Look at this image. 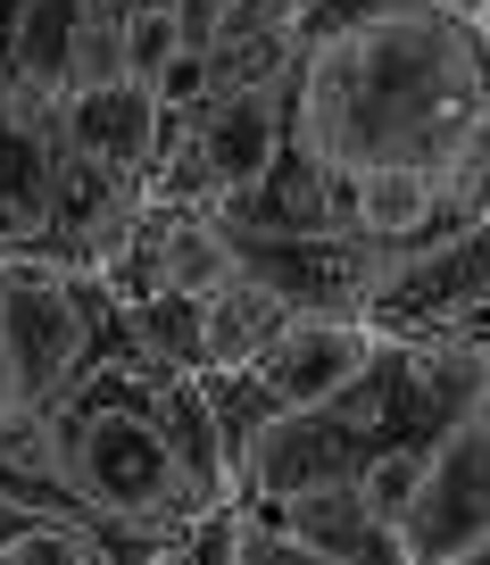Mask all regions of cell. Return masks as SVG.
<instances>
[{"mask_svg": "<svg viewBox=\"0 0 490 565\" xmlns=\"http://www.w3.org/2000/svg\"><path fill=\"white\" fill-rule=\"evenodd\" d=\"M291 150L333 183L457 175L490 192V34L449 0H308Z\"/></svg>", "mask_w": 490, "mask_h": 565, "instance_id": "1", "label": "cell"}, {"mask_svg": "<svg viewBox=\"0 0 490 565\" xmlns=\"http://www.w3.org/2000/svg\"><path fill=\"white\" fill-rule=\"evenodd\" d=\"M0 499L84 524L117 565H158L200 515L233 508V458L200 374L117 341L58 407L0 441Z\"/></svg>", "mask_w": 490, "mask_h": 565, "instance_id": "2", "label": "cell"}, {"mask_svg": "<svg viewBox=\"0 0 490 565\" xmlns=\"http://www.w3.org/2000/svg\"><path fill=\"white\" fill-rule=\"evenodd\" d=\"M0 341H9V366H18L25 416H42L125 341V308L92 266L0 258Z\"/></svg>", "mask_w": 490, "mask_h": 565, "instance_id": "3", "label": "cell"}, {"mask_svg": "<svg viewBox=\"0 0 490 565\" xmlns=\"http://www.w3.org/2000/svg\"><path fill=\"white\" fill-rule=\"evenodd\" d=\"M283 150H291V67L249 75V84H216V100L183 134H167L158 192L233 216L283 167Z\"/></svg>", "mask_w": 490, "mask_h": 565, "instance_id": "4", "label": "cell"}, {"mask_svg": "<svg viewBox=\"0 0 490 565\" xmlns=\"http://www.w3.org/2000/svg\"><path fill=\"white\" fill-rule=\"evenodd\" d=\"M366 333L391 350H440V358H490V216L433 258L391 266L366 300Z\"/></svg>", "mask_w": 490, "mask_h": 565, "instance_id": "5", "label": "cell"}, {"mask_svg": "<svg viewBox=\"0 0 490 565\" xmlns=\"http://www.w3.org/2000/svg\"><path fill=\"white\" fill-rule=\"evenodd\" d=\"M233 275H242V258H233L225 216L200 209V200L150 192V209L134 216V233H125V249L108 258L100 282L117 291V308H141V300H209Z\"/></svg>", "mask_w": 490, "mask_h": 565, "instance_id": "6", "label": "cell"}, {"mask_svg": "<svg viewBox=\"0 0 490 565\" xmlns=\"http://www.w3.org/2000/svg\"><path fill=\"white\" fill-rule=\"evenodd\" d=\"M58 125V150H67L75 167H92V175L125 183V192L150 200L158 192V167H167V108H158L150 84H84L67 92V100L51 108Z\"/></svg>", "mask_w": 490, "mask_h": 565, "instance_id": "7", "label": "cell"}, {"mask_svg": "<svg viewBox=\"0 0 490 565\" xmlns=\"http://www.w3.org/2000/svg\"><path fill=\"white\" fill-rule=\"evenodd\" d=\"M58 216V125L0 92V258H42Z\"/></svg>", "mask_w": 490, "mask_h": 565, "instance_id": "8", "label": "cell"}, {"mask_svg": "<svg viewBox=\"0 0 490 565\" xmlns=\"http://www.w3.org/2000/svg\"><path fill=\"white\" fill-rule=\"evenodd\" d=\"M249 524L283 532V541H299L308 557L324 565H407L400 557V532H391V515L374 508L358 482H333V491H299L283 499V508H249Z\"/></svg>", "mask_w": 490, "mask_h": 565, "instance_id": "9", "label": "cell"}, {"mask_svg": "<svg viewBox=\"0 0 490 565\" xmlns=\"http://www.w3.org/2000/svg\"><path fill=\"white\" fill-rule=\"evenodd\" d=\"M291 324V308L266 291L258 275H233V282H216L209 300H200V374H233V366H249V358L266 350V341Z\"/></svg>", "mask_w": 490, "mask_h": 565, "instance_id": "10", "label": "cell"}, {"mask_svg": "<svg viewBox=\"0 0 490 565\" xmlns=\"http://www.w3.org/2000/svg\"><path fill=\"white\" fill-rule=\"evenodd\" d=\"M0 565H117L84 524L67 515H42V508H18L9 532H0Z\"/></svg>", "mask_w": 490, "mask_h": 565, "instance_id": "11", "label": "cell"}, {"mask_svg": "<svg viewBox=\"0 0 490 565\" xmlns=\"http://www.w3.org/2000/svg\"><path fill=\"white\" fill-rule=\"evenodd\" d=\"M192 51V25H183V0H141L125 18V84H158Z\"/></svg>", "mask_w": 490, "mask_h": 565, "instance_id": "12", "label": "cell"}, {"mask_svg": "<svg viewBox=\"0 0 490 565\" xmlns=\"http://www.w3.org/2000/svg\"><path fill=\"white\" fill-rule=\"evenodd\" d=\"M242 541H249V508L233 499V508H216V515H200L192 532H183L175 548L158 565H242Z\"/></svg>", "mask_w": 490, "mask_h": 565, "instance_id": "13", "label": "cell"}, {"mask_svg": "<svg viewBox=\"0 0 490 565\" xmlns=\"http://www.w3.org/2000/svg\"><path fill=\"white\" fill-rule=\"evenodd\" d=\"M242 565H324V557H308L299 541H283V532L249 524V541H242Z\"/></svg>", "mask_w": 490, "mask_h": 565, "instance_id": "14", "label": "cell"}, {"mask_svg": "<svg viewBox=\"0 0 490 565\" xmlns=\"http://www.w3.org/2000/svg\"><path fill=\"white\" fill-rule=\"evenodd\" d=\"M25 424V391H18V366H9V341H0V441Z\"/></svg>", "mask_w": 490, "mask_h": 565, "instance_id": "15", "label": "cell"}, {"mask_svg": "<svg viewBox=\"0 0 490 565\" xmlns=\"http://www.w3.org/2000/svg\"><path fill=\"white\" fill-rule=\"evenodd\" d=\"M457 565H490V548H473V557H457Z\"/></svg>", "mask_w": 490, "mask_h": 565, "instance_id": "16", "label": "cell"}, {"mask_svg": "<svg viewBox=\"0 0 490 565\" xmlns=\"http://www.w3.org/2000/svg\"><path fill=\"white\" fill-rule=\"evenodd\" d=\"M482 34H490V18H482Z\"/></svg>", "mask_w": 490, "mask_h": 565, "instance_id": "17", "label": "cell"}]
</instances>
